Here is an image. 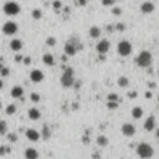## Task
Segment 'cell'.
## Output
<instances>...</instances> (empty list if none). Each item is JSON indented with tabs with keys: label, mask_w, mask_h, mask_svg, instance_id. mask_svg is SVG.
<instances>
[{
	"label": "cell",
	"mask_w": 159,
	"mask_h": 159,
	"mask_svg": "<svg viewBox=\"0 0 159 159\" xmlns=\"http://www.w3.org/2000/svg\"><path fill=\"white\" fill-rule=\"evenodd\" d=\"M132 50H133L132 44H131L129 41H127V40H122V41H119V42H118V45H117V52H118V54H119L121 56H123V57L131 55Z\"/></svg>",
	"instance_id": "3"
},
{
	"label": "cell",
	"mask_w": 159,
	"mask_h": 159,
	"mask_svg": "<svg viewBox=\"0 0 159 159\" xmlns=\"http://www.w3.org/2000/svg\"><path fill=\"white\" fill-rule=\"evenodd\" d=\"M23 62L25 63V65H30V63H31V57H30V56H26V57H24Z\"/></svg>",
	"instance_id": "39"
},
{
	"label": "cell",
	"mask_w": 159,
	"mask_h": 159,
	"mask_svg": "<svg viewBox=\"0 0 159 159\" xmlns=\"http://www.w3.org/2000/svg\"><path fill=\"white\" fill-rule=\"evenodd\" d=\"M144 96H145V98H152V92L151 91H147Z\"/></svg>",
	"instance_id": "43"
},
{
	"label": "cell",
	"mask_w": 159,
	"mask_h": 159,
	"mask_svg": "<svg viewBox=\"0 0 159 159\" xmlns=\"http://www.w3.org/2000/svg\"><path fill=\"white\" fill-rule=\"evenodd\" d=\"M40 98H41V97H40V94L36 93V92H33V93L30 94V100L33 101V102H35V103H37V102L40 101Z\"/></svg>",
	"instance_id": "31"
},
{
	"label": "cell",
	"mask_w": 159,
	"mask_h": 159,
	"mask_svg": "<svg viewBox=\"0 0 159 159\" xmlns=\"http://www.w3.org/2000/svg\"><path fill=\"white\" fill-rule=\"evenodd\" d=\"M23 60H24V57L21 56V55H16V56H15V61H16V62H21Z\"/></svg>",
	"instance_id": "41"
},
{
	"label": "cell",
	"mask_w": 159,
	"mask_h": 159,
	"mask_svg": "<svg viewBox=\"0 0 159 159\" xmlns=\"http://www.w3.org/2000/svg\"><path fill=\"white\" fill-rule=\"evenodd\" d=\"M88 34H90V36H91L92 39H97V37H100V35H101V29H100L98 26H91V27H90V31H88Z\"/></svg>",
	"instance_id": "21"
},
{
	"label": "cell",
	"mask_w": 159,
	"mask_h": 159,
	"mask_svg": "<svg viewBox=\"0 0 159 159\" xmlns=\"http://www.w3.org/2000/svg\"><path fill=\"white\" fill-rule=\"evenodd\" d=\"M2 30H3V33L5 35H14V34L17 33L19 26H17L16 23H14V21H6V23L3 25Z\"/></svg>",
	"instance_id": "5"
},
{
	"label": "cell",
	"mask_w": 159,
	"mask_h": 159,
	"mask_svg": "<svg viewBox=\"0 0 159 159\" xmlns=\"http://www.w3.org/2000/svg\"><path fill=\"white\" fill-rule=\"evenodd\" d=\"M3 10L6 15H10V16L17 15L20 13V5L15 2H9L3 6Z\"/></svg>",
	"instance_id": "4"
},
{
	"label": "cell",
	"mask_w": 159,
	"mask_h": 159,
	"mask_svg": "<svg viewBox=\"0 0 159 159\" xmlns=\"http://www.w3.org/2000/svg\"><path fill=\"white\" fill-rule=\"evenodd\" d=\"M154 9H155L154 4L152 2H149V0H148V2L142 3V5H141V11L143 14H151V13L154 11Z\"/></svg>",
	"instance_id": "11"
},
{
	"label": "cell",
	"mask_w": 159,
	"mask_h": 159,
	"mask_svg": "<svg viewBox=\"0 0 159 159\" xmlns=\"http://www.w3.org/2000/svg\"><path fill=\"white\" fill-rule=\"evenodd\" d=\"M76 3H77L78 5H81V6H84V5L87 4V0H77Z\"/></svg>",
	"instance_id": "40"
},
{
	"label": "cell",
	"mask_w": 159,
	"mask_h": 159,
	"mask_svg": "<svg viewBox=\"0 0 159 159\" xmlns=\"http://www.w3.org/2000/svg\"><path fill=\"white\" fill-rule=\"evenodd\" d=\"M152 59H153V56H152L151 52L144 50V51L139 52V54L135 56L134 60H135V63L139 67H149L151 63H152Z\"/></svg>",
	"instance_id": "2"
},
{
	"label": "cell",
	"mask_w": 159,
	"mask_h": 159,
	"mask_svg": "<svg viewBox=\"0 0 159 159\" xmlns=\"http://www.w3.org/2000/svg\"><path fill=\"white\" fill-rule=\"evenodd\" d=\"M6 137H8L9 142H11V143H14V142H16V141H17V135H16L15 133H8V134H6Z\"/></svg>",
	"instance_id": "32"
},
{
	"label": "cell",
	"mask_w": 159,
	"mask_h": 159,
	"mask_svg": "<svg viewBox=\"0 0 159 159\" xmlns=\"http://www.w3.org/2000/svg\"><path fill=\"white\" fill-rule=\"evenodd\" d=\"M114 2H116V0H102V4L104 6H111V5L114 4Z\"/></svg>",
	"instance_id": "37"
},
{
	"label": "cell",
	"mask_w": 159,
	"mask_h": 159,
	"mask_svg": "<svg viewBox=\"0 0 159 159\" xmlns=\"http://www.w3.org/2000/svg\"><path fill=\"white\" fill-rule=\"evenodd\" d=\"M60 81H61V84L63 87H72L76 82V80L73 78V75H70V73H66V72H63V75L61 76Z\"/></svg>",
	"instance_id": "7"
},
{
	"label": "cell",
	"mask_w": 159,
	"mask_h": 159,
	"mask_svg": "<svg viewBox=\"0 0 159 159\" xmlns=\"http://www.w3.org/2000/svg\"><path fill=\"white\" fill-rule=\"evenodd\" d=\"M87 2H90V0H87Z\"/></svg>",
	"instance_id": "52"
},
{
	"label": "cell",
	"mask_w": 159,
	"mask_h": 159,
	"mask_svg": "<svg viewBox=\"0 0 159 159\" xmlns=\"http://www.w3.org/2000/svg\"><path fill=\"white\" fill-rule=\"evenodd\" d=\"M41 137L44 138L45 141H47V139H50V137H51V131H50V127L47 126V124H45L44 127H42V131H41Z\"/></svg>",
	"instance_id": "22"
},
{
	"label": "cell",
	"mask_w": 159,
	"mask_h": 159,
	"mask_svg": "<svg viewBox=\"0 0 159 159\" xmlns=\"http://www.w3.org/2000/svg\"><path fill=\"white\" fill-rule=\"evenodd\" d=\"M110 46H111L110 41L107 39H103V40H100L96 44V50H97V52L100 55H104L106 52L110 50Z\"/></svg>",
	"instance_id": "6"
},
{
	"label": "cell",
	"mask_w": 159,
	"mask_h": 159,
	"mask_svg": "<svg viewBox=\"0 0 159 159\" xmlns=\"http://www.w3.org/2000/svg\"><path fill=\"white\" fill-rule=\"evenodd\" d=\"M117 83H118L119 87H127V86L129 84V80H128V77H126V76H121V77L118 78Z\"/></svg>",
	"instance_id": "24"
},
{
	"label": "cell",
	"mask_w": 159,
	"mask_h": 159,
	"mask_svg": "<svg viewBox=\"0 0 159 159\" xmlns=\"http://www.w3.org/2000/svg\"><path fill=\"white\" fill-rule=\"evenodd\" d=\"M42 62L47 66H54L55 65V59L50 52H47V54H45L44 56H42Z\"/></svg>",
	"instance_id": "18"
},
{
	"label": "cell",
	"mask_w": 159,
	"mask_h": 159,
	"mask_svg": "<svg viewBox=\"0 0 159 159\" xmlns=\"http://www.w3.org/2000/svg\"><path fill=\"white\" fill-rule=\"evenodd\" d=\"M44 77H45V75H44V72L42 71H40V70H33L30 72V80L33 81V82H35V83H39V82H41L42 80H44Z\"/></svg>",
	"instance_id": "10"
},
{
	"label": "cell",
	"mask_w": 159,
	"mask_h": 159,
	"mask_svg": "<svg viewBox=\"0 0 159 159\" xmlns=\"http://www.w3.org/2000/svg\"><path fill=\"white\" fill-rule=\"evenodd\" d=\"M67 42H70L71 45H73V46H75L77 51H81V50L83 49L82 44L80 42V39H78V37H76V36H71V37L68 39V41H67Z\"/></svg>",
	"instance_id": "19"
},
{
	"label": "cell",
	"mask_w": 159,
	"mask_h": 159,
	"mask_svg": "<svg viewBox=\"0 0 159 159\" xmlns=\"http://www.w3.org/2000/svg\"><path fill=\"white\" fill-rule=\"evenodd\" d=\"M8 133V123L5 121H0V135Z\"/></svg>",
	"instance_id": "26"
},
{
	"label": "cell",
	"mask_w": 159,
	"mask_h": 159,
	"mask_svg": "<svg viewBox=\"0 0 159 159\" xmlns=\"http://www.w3.org/2000/svg\"><path fill=\"white\" fill-rule=\"evenodd\" d=\"M107 31H108V33H112V31H113V26L112 25H108L107 26Z\"/></svg>",
	"instance_id": "44"
},
{
	"label": "cell",
	"mask_w": 159,
	"mask_h": 159,
	"mask_svg": "<svg viewBox=\"0 0 159 159\" xmlns=\"http://www.w3.org/2000/svg\"><path fill=\"white\" fill-rule=\"evenodd\" d=\"M118 107V102H107V108L108 110H116Z\"/></svg>",
	"instance_id": "34"
},
{
	"label": "cell",
	"mask_w": 159,
	"mask_h": 159,
	"mask_svg": "<svg viewBox=\"0 0 159 159\" xmlns=\"http://www.w3.org/2000/svg\"><path fill=\"white\" fill-rule=\"evenodd\" d=\"M98 153H94L93 154V159H101V155H97Z\"/></svg>",
	"instance_id": "45"
},
{
	"label": "cell",
	"mask_w": 159,
	"mask_h": 159,
	"mask_svg": "<svg viewBox=\"0 0 159 159\" xmlns=\"http://www.w3.org/2000/svg\"><path fill=\"white\" fill-rule=\"evenodd\" d=\"M3 86H4V83H3V81H2V80H0V90L3 88Z\"/></svg>",
	"instance_id": "47"
},
{
	"label": "cell",
	"mask_w": 159,
	"mask_h": 159,
	"mask_svg": "<svg viewBox=\"0 0 159 159\" xmlns=\"http://www.w3.org/2000/svg\"><path fill=\"white\" fill-rule=\"evenodd\" d=\"M121 131H122V133H123V135H126V137H133L134 134H135V127L132 124V123H124L123 126H122V128H121Z\"/></svg>",
	"instance_id": "8"
},
{
	"label": "cell",
	"mask_w": 159,
	"mask_h": 159,
	"mask_svg": "<svg viewBox=\"0 0 159 159\" xmlns=\"http://www.w3.org/2000/svg\"><path fill=\"white\" fill-rule=\"evenodd\" d=\"M11 152V148L8 147V145H0V157H3L5 154H9Z\"/></svg>",
	"instance_id": "28"
},
{
	"label": "cell",
	"mask_w": 159,
	"mask_h": 159,
	"mask_svg": "<svg viewBox=\"0 0 159 159\" xmlns=\"http://www.w3.org/2000/svg\"><path fill=\"white\" fill-rule=\"evenodd\" d=\"M52 6H54L56 10H59V9H61V8H62V3L60 2V0H55V2L52 3Z\"/></svg>",
	"instance_id": "36"
},
{
	"label": "cell",
	"mask_w": 159,
	"mask_h": 159,
	"mask_svg": "<svg viewBox=\"0 0 159 159\" xmlns=\"http://www.w3.org/2000/svg\"><path fill=\"white\" fill-rule=\"evenodd\" d=\"M96 143L100 145V147H106L108 144V138L106 135H103V134H100L98 137H97V139H96Z\"/></svg>",
	"instance_id": "23"
},
{
	"label": "cell",
	"mask_w": 159,
	"mask_h": 159,
	"mask_svg": "<svg viewBox=\"0 0 159 159\" xmlns=\"http://www.w3.org/2000/svg\"><path fill=\"white\" fill-rule=\"evenodd\" d=\"M132 117L135 119H139L143 117V108L139 107V106H135V107L132 110Z\"/></svg>",
	"instance_id": "20"
},
{
	"label": "cell",
	"mask_w": 159,
	"mask_h": 159,
	"mask_svg": "<svg viewBox=\"0 0 159 159\" xmlns=\"http://www.w3.org/2000/svg\"><path fill=\"white\" fill-rule=\"evenodd\" d=\"M25 135H26V138H27L30 142H37V141L40 139V137H41V134H40L36 129H34V128L26 129Z\"/></svg>",
	"instance_id": "9"
},
{
	"label": "cell",
	"mask_w": 159,
	"mask_h": 159,
	"mask_svg": "<svg viewBox=\"0 0 159 159\" xmlns=\"http://www.w3.org/2000/svg\"><path fill=\"white\" fill-rule=\"evenodd\" d=\"M0 73H2L3 77H8L10 75V68L9 67H3L2 71H0Z\"/></svg>",
	"instance_id": "33"
},
{
	"label": "cell",
	"mask_w": 159,
	"mask_h": 159,
	"mask_svg": "<svg viewBox=\"0 0 159 159\" xmlns=\"http://www.w3.org/2000/svg\"><path fill=\"white\" fill-rule=\"evenodd\" d=\"M31 16H33L35 20H40L42 17V11L40 9H34L33 13H31Z\"/></svg>",
	"instance_id": "27"
},
{
	"label": "cell",
	"mask_w": 159,
	"mask_h": 159,
	"mask_svg": "<svg viewBox=\"0 0 159 159\" xmlns=\"http://www.w3.org/2000/svg\"><path fill=\"white\" fill-rule=\"evenodd\" d=\"M107 100H108V102H118L119 97H118V94H116V93H110L107 96Z\"/></svg>",
	"instance_id": "29"
},
{
	"label": "cell",
	"mask_w": 159,
	"mask_h": 159,
	"mask_svg": "<svg viewBox=\"0 0 159 159\" xmlns=\"http://www.w3.org/2000/svg\"><path fill=\"white\" fill-rule=\"evenodd\" d=\"M3 108V103H2V101H0V110Z\"/></svg>",
	"instance_id": "50"
},
{
	"label": "cell",
	"mask_w": 159,
	"mask_h": 159,
	"mask_svg": "<svg viewBox=\"0 0 159 159\" xmlns=\"http://www.w3.org/2000/svg\"><path fill=\"white\" fill-rule=\"evenodd\" d=\"M63 50H65L66 56H75L76 52H77L76 47L73 46V45H71L70 42H66V45H65V47H63Z\"/></svg>",
	"instance_id": "17"
},
{
	"label": "cell",
	"mask_w": 159,
	"mask_h": 159,
	"mask_svg": "<svg viewBox=\"0 0 159 159\" xmlns=\"http://www.w3.org/2000/svg\"><path fill=\"white\" fill-rule=\"evenodd\" d=\"M10 94H11V97H14V98H20V97H23V94H24V88L21 86H14L11 88Z\"/></svg>",
	"instance_id": "15"
},
{
	"label": "cell",
	"mask_w": 159,
	"mask_h": 159,
	"mask_svg": "<svg viewBox=\"0 0 159 159\" xmlns=\"http://www.w3.org/2000/svg\"><path fill=\"white\" fill-rule=\"evenodd\" d=\"M80 86H81V82H76V86H75V87H76V88H78Z\"/></svg>",
	"instance_id": "46"
},
{
	"label": "cell",
	"mask_w": 159,
	"mask_h": 159,
	"mask_svg": "<svg viewBox=\"0 0 159 159\" xmlns=\"http://www.w3.org/2000/svg\"><path fill=\"white\" fill-rule=\"evenodd\" d=\"M112 14H113V15H117V16H118V15H121V14H122V9H121V8H118V6L113 8V9H112Z\"/></svg>",
	"instance_id": "35"
},
{
	"label": "cell",
	"mask_w": 159,
	"mask_h": 159,
	"mask_svg": "<svg viewBox=\"0 0 159 159\" xmlns=\"http://www.w3.org/2000/svg\"><path fill=\"white\" fill-rule=\"evenodd\" d=\"M128 97L129 98H135L137 97V92H128Z\"/></svg>",
	"instance_id": "42"
},
{
	"label": "cell",
	"mask_w": 159,
	"mask_h": 159,
	"mask_svg": "<svg viewBox=\"0 0 159 159\" xmlns=\"http://www.w3.org/2000/svg\"><path fill=\"white\" fill-rule=\"evenodd\" d=\"M27 116H29V118H30L31 121H37V119H40V117H41V112H40L37 108L33 107V108H30V110L27 111Z\"/></svg>",
	"instance_id": "13"
},
{
	"label": "cell",
	"mask_w": 159,
	"mask_h": 159,
	"mask_svg": "<svg viewBox=\"0 0 159 159\" xmlns=\"http://www.w3.org/2000/svg\"><path fill=\"white\" fill-rule=\"evenodd\" d=\"M10 49H11L13 51H20L21 49H23V41H21L20 39H14L10 41Z\"/></svg>",
	"instance_id": "16"
},
{
	"label": "cell",
	"mask_w": 159,
	"mask_h": 159,
	"mask_svg": "<svg viewBox=\"0 0 159 159\" xmlns=\"http://www.w3.org/2000/svg\"><path fill=\"white\" fill-rule=\"evenodd\" d=\"M5 112H6V114H9V116L15 114V112H16V106H15L14 103H10L8 107L5 108Z\"/></svg>",
	"instance_id": "25"
},
{
	"label": "cell",
	"mask_w": 159,
	"mask_h": 159,
	"mask_svg": "<svg viewBox=\"0 0 159 159\" xmlns=\"http://www.w3.org/2000/svg\"><path fill=\"white\" fill-rule=\"evenodd\" d=\"M46 45L47 46H55L56 45V39L54 37V36H49L47 39H46Z\"/></svg>",
	"instance_id": "30"
},
{
	"label": "cell",
	"mask_w": 159,
	"mask_h": 159,
	"mask_svg": "<svg viewBox=\"0 0 159 159\" xmlns=\"http://www.w3.org/2000/svg\"><path fill=\"white\" fill-rule=\"evenodd\" d=\"M135 152H137V154H138V157L142 158V159H151L154 154L153 147L149 143H145V142H142V143H139L138 145H137Z\"/></svg>",
	"instance_id": "1"
},
{
	"label": "cell",
	"mask_w": 159,
	"mask_h": 159,
	"mask_svg": "<svg viewBox=\"0 0 159 159\" xmlns=\"http://www.w3.org/2000/svg\"><path fill=\"white\" fill-rule=\"evenodd\" d=\"M116 30H118V31H124L126 30V25L123 23H118L117 25H116Z\"/></svg>",
	"instance_id": "38"
},
{
	"label": "cell",
	"mask_w": 159,
	"mask_h": 159,
	"mask_svg": "<svg viewBox=\"0 0 159 159\" xmlns=\"http://www.w3.org/2000/svg\"><path fill=\"white\" fill-rule=\"evenodd\" d=\"M25 158L26 159H37L39 158V152L35 149V148H27V149H25V153H24Z\"/></svg>",
	"instance_id": "14"
},
{
	"label": "cell",
	"mask_w": 159,
	"mask_h": 159,
	"mask_svg": "<svg viewBox=\"0 0 159 159\" xmlns=\"http://www.w3.org/2000/svg\"><path fill=\"white\" fill-rule=\"evenodd\" d=\"M157 137H158V138H159V128L157 129Z\"/></svg>",
	"instance_id": "49"
},
{
	"label": "cell",
	"mask_w": 159,
	"mask_h": 159,
	"mask_svg": "<svg viewBox=\"0 0 159 159\" xmlns=\"http://www.w3.org/2000/svg\"><path fill=\"white\" fill-rule=\"evenodd\" d=\"M4 66H3V63H2V61H0V71H2V68H3Z\"/></svg>",
	"instance_id": "48"
},
{
	"label": "cell",
	"mask_w": 159,
	"mask_h": 159,
	"mask_svg": "<svg viewBox=\"0 0 159 159\" xmlns=\"http://www.w3.org/2000/svg\"><path fill=\"white\" fill-rule=\"evenodd\" d=\"M144 129L148 131V132H152L154 128H155V118L154 116H149L145 121H144Z\"/></svg>",
	"instance_id": "12"
},
{
	"label": "cell",
	"mask_w": 159,
	"mask_h": 159,
	"mask_svg": "<svg viewBox=\"0 0 159 159\" xmlns=\"http://www.w3.org/2000/svg\"><path fill=\"white\" fill-rule=\"evenodd\" d=\"M158 102H159V94H158Z\"/></svg>",
	"instance_id": "51"
}]
</instances>
